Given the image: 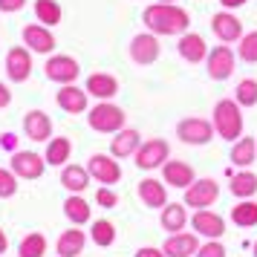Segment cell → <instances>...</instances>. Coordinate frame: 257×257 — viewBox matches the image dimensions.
I'll return each mask as SVG.
<instances>
[{"label": "cell", "mask_w": 257, "mask_h": 257, "mask_svg": "<svg viewBox=\"0 0 257 257\" xmlns=\"http://www.w3.org/2000/svg\"><path fill=\"white\" fill-rule=\"evenodd\" d=\"M142 24L148 26V32L153 35H182L188 26H191V15L176 6V3H153L142 12Z\"/></svg>", "instance_id": "obj_1"}, {"label": "cell", "mask_w": 257, "mask_h": 257, "mask_svg": "<svg viewBox=\"0 0 257 257\" xmlns=\"http://www.w3.org/2000/svg\"><path fill=\"white\" fill-rule=\"evenodd\" d=\"M211 124H214V133L225 142H237L243 136V107L237 104L234 98H220L214 104V113H211Z\"/></svg>", "instance_id": "obj_2"}, {"label": "cell", "mask_w": 257, "mask_h": 257, "mask_svg": "<svg viewBox=\"0 0 257 257\" xmlns=\"http://www.w3.org/2000/svg\"><path fill=\"white\" fill-rule=\"evenodd\" d=\"M124 121H127L124 110L116 107L113 101H98V104L90 107V113H87V124H90V130H95V133H107V136L118 133V130L124 127Z\"/></svg>", "instance_id": "obj_3"}, {"label": "cell", "mask_w": 257, "mask_h": 257, "mask_svg": "<svg viewBox=\"0 0 257 257\" xmlns=\"http://www.w3.org/2000/svg\"><path fill=\"white\" fill-rule=\"evenodd\" d=\"M176 136L179 142L185 145H208L217 133H214V124L211 118H202V116H188L176 124Z\"/></svg>", "instance_id": "obj_4"}, {"label": "cell", "mask_w": 257, "mask_h": 257, "mask_svg": "<svg viewBox=\"0 0 257 257\" xmlns=\"http://www.w3.org/2000/svg\"><path fill=\"white\" fill-rule=\"evenodd\" d=\"M182 199H185L188 208H211V205L220 199V185H217V179H211V176L194 179V182L185 188V197Z\"/></svg>", "instance_id": "obj_5"}, {"label": "cell", "mask_w": 257, "mask_h": 257, "mask_svg": "<svg viewBox=\"0 0 257 257\" xmlns=\"http://www.w3.org/2000/svg\"><path fill=\"white\" fill-rule=\"evenodd\" d=\"M168 159H171V145L165 139H148L136 151V168L142 171H159Z\"/></svg>", "instance_id": "obj_6"}, {"label": "cell", "mask_w": 257, "mask_h": 257, "mask_svg": "<svg viewBox=\"0 0 257 257\" xmlns=\"http://www.w3.org/2000/svg\"><path fill=\"white\" fill-rule=\"evenodd\" d=\"M87 171L101 185H116L118 179H121V165L116 162L113 153H93L87 159Z\"/></svg>", "instance_id": "obj_7"}, {"label": "cell", "mask_w": 257, "mask_h": 257, "mask_svg": "<svg viewBox=\"0 0 257 257\" xmlns=\"http://www.w3.org/2000/svg\"><path fill=\"white\" fill-rule=\"evenodd\" d=\"M44 75L55 84H75L81 75V67L70 55H49L47 64H44Z\"/></svg>", "instance_id": "obj_8"}, {"label": "cell", "mask_w": 257, "mask_h": 257, "mask_svg": "<svg viewBox=\"0 0 257 257\" xmlns=\"http://www.w3.org/2000/svg\"><path fill=\"white\" fill-rule=\"evenodd\" d=\"M234 67H237V55L231 52L228 44L208 49V55H205V70H208V75L214 81H225L234 72Z\"/></svg>", "instance_id": "obj_9"}, {"label": "cell", "mask_w": 257, "mask_h": 257, "mask_svg": "<svg viewBox=\"0 0 257 257\" xmlns=\"http://www.w3.org/2000/svg\"><path fill=\"white\" fill-rule=\"evenodd\" d=\"M9 168L15 171V176L18 179H41L44 176V168H47V159L41 156V153L35 151H18L12 153V159H9Z\"/></svg>", "instance_id": "obj_10"}, {"label": "cell", "mask_w": 257, "mask_h": 257, "mask_svg": "<svg viewBox=\"0 0 257 257\" xmlns=\"http://www.w3.org/2000/svg\"><path fill=\"white\" fill-rule=\"evenodd\" d=\"M162 55V47H159V35H153V32H142L130 41V61L133 64H142V67H148L153 61Z\"/></svg>", "instance_id": "obj_11"}, {"label": "cell", "mask_w": 257, "mask_h": 257, "mask_svg": "<svg viewBox=\"0 0 257 257\" xmlns=\"http://www.w3.org/2000/svg\"><path fill=\"white\" fill-rule=\"evenodd\" d=\"M6 75L15 84L29 81V75H32V49H26V47L9 49L6 52Z\"/></svg>", "instance_id": "obj_12"}, {"label": "cell", "mask_w": 257, "mask_h": 257, "mask_svg": "<svg viewBox=\"0 0 257 257\" xmlns=\"http://www.w3.org/2000/svg\"><path fill=\"white\" fill-rule=\"evenodd\" d=\"M191 228L205 240H220L225 234V220L211 208H197V214L191 217Z\"/></svg>", "instance_id": "obj_13"}, {"label": "cell", "mask_w": 257, "mask_h": 257, "mask_svg": "<svg viewBox=\"0 0 257 257\" xmlns=\"http://www.w3.org/2000/svg\"><path fill=\"white\" fill-rule=\"evenodd\" d=\"M55 104L70 116H81V113H87L90 95H87V90L75 87V84H61V90L55 93Z\"/></svg>", "instance_id": "obj_14"}, {"label": "cell", "mask_w": 257, "mask_h": 257, "mask_svg": "<svg viewBox=\"0 0 257 257\" xmlns=\"http://www.w3.org/2000/svg\"><path fill=\"white\" fill-rule=\"evenodd\" d=\"M24 47L38 55H52L55 52V35L44 24H26L24 26Z\"/></svg>", "instance_id": "obj_15"}, {"label": "cell", "mask_w": 257, "mask_h": 257, "mask_svg": "<svg viewBox=\"0 0 257 257\" xmlns=\"http://www.w3.org/2000/svg\"><path fill=\"white\" fill-rule=\"evenodd\" d=\"M211 32L220 38V44H237L243 38V24L228 9H222V12H217L211 18Z\"/></svg>", "instance_id": "obj_16"}, {"label": "cell", "mask_w": 257, "mask_h": 257, "mask_svg": "<svg viewBox=\"0 0 257 257\" xmlns=\"http://www.w3.org/2000/svg\"><path fill=\"white\" fill-rule=\"evenodd\" d=\"M194 179H197L194 168H191L188 162H182V159H168V162L162 165V182L168 188H179V191H185Z\"/></svg>", "instance_id": "obj_17"}, {"label": "cell", "mask_w": 257, "mask_h": 257, "mask_svg": "<svg viewBox=\"0 0 257 257\" xmlns=\"http://www.w3.org/2000/svg\"><path fill=\"white\" fill-rule=\"evenodd\" d=\"M199 248V234L197 231H176V234H168L162 251L168 257H194Z\"/></svg>", "instance_id": "obj_18"}, {"label": "cell", "mask_w": 257, "mask_h": 257, "mask_svg": "<svg viewBox=\"0 0 257 257\" xmlns=\"http://www.w3.org/2000/svg\"><path fill=\"white\" fill-rule=\"evenodd\" d=\"M24 133L29 142H49L52 139V118L47 110H29L24 116Z\"/></svg>", "instance_id": "obj_19"}, {"label": "cell", "mask_w": 257, "mask_h": 257, "mask_svg": "<svg viewBox=\"0 0 257 257\" xmlns=\"http://www.w3.org/2000/svg\"><path fill=\"white\" fill-rule=\"evenodd\" d=\"M176 52H179V58L188 61V64H199V61H205V55H208V44H205V38L197 35V32H182L179 44H176Z\"/></svg>", "instance_id": "obj_20"}, {"label": "cell", "mask_w": 257, "mask_h": 257, "mask_svg": "<svg viewBox=\"0 0 257 257\" xmlns=\"http://www.w3.org/2000/svg\"><path fill=\"white\" fill-rule=\"evenodd\" d=\"M139 145H142L139 130L121 127L118 133H113V139H110V153H113L116 159H127V156H136Z\"/></svg>", "instance_id": "obj_21"}, {"label": "cell", "mask_w": 257, "mask_h": 257, "mask_svg": "<svg viewBox=\"0 0 257 257\" xmlns=\"http://www.w3.org/2000/svg\"><path fill=\"white\" fill-rule=\"evenodd\" d=\"M84 90H87V95H93L98 101H110L118 93V81L110 72H93L87 78V84H84Z\"/></svg>", "instance_id": "obj_22"}, {"label": "cell", "mask_w": 257, "mask_h": 257, "mask_svg": "<svg viewBox=\"0 0 257 257\" xmlns=\"http://www.w3.org/2000/svg\"><path fill=\"white\" fill-rule=\"evenodd\" d=\"M139 199L148 208H165L168 205V185L153 176H145L139 182Z\"/></svg>", "instance_id": "obj_23"}, {"label": "cell", "mask_w": 257, "mask_h": 257, "mask_svg": "<svg viewBox=\"0 0 257 257\" xmlns=\"http://www.w3.org/2000/svg\"><path fill=\"white\" fill-rule=\"evenodd\" d=\"M228 191L237 199H251L257 194V174L248 168H240L237 174L228 176Z\"/></svg>", "instance_id": "obj_24"}, {"label": "cell", "mask_w": 257, "mask_h": 257, "mask_svg": "<svg viewBox=\"0 0 257 257\" xmlns=\"http://www.w3.org/2000/svg\"><path fill=\"white\" fill-rule=\"evenodd\" d=\"M84 245H87V234L75 225V228H67V231L58 237V243H55V254L58 257H78L84 251Z\"/></svg>", "instance_id": "obj_25"}, {"label": "cell", "mask_w": 257, "mask_h": 257, "mask_svg": "<svg viewBox=\"0 0 257 257\" xmlns=\"http://www.w3.org/2000/svg\"><path fill=\"white\" fill-rule=\"evenodd\" d=\"M61 185L70 194H84L90 188V171L84 165H64L61 168Z\"/></svg>", "instance_id": "obj_26"}, {"label": "cell", "mask_w": 257, "mask_h": 257, "mask_svg": "<svg viewBox=\"0 0 257 257\" xmlns=\"http://www.w3.org/2000/svg\"><path fill=\"white\" fill-rule=\"evenodd\" d=\"M159 222H162V228L168 234H176V231H185L188 225V205L182 202H168L159 214Z\"/></svg>", "instance_id": "obj_27"}, {"label": "cell", "mask_w": 257, "mask_h": 257, "mask_svg": "<svg viewBox=\"0 0 257 257\" xmlns=\"http://www.w3.org/2000/svg\"><path fill=\"white\" fill-rule=\"evenodd\" d=\"M70 156H72V142L67 139V136H52V139L47 142V151H44L47 165L64 168V165L70 162Z\"/></svg>", "instance_id": "obj_28"}, {"label": "cell", "mask_w": 257, "mask_h": 257, "mask_svg": "<svg viewBox=\"0 0 257 257\" xmlns=\"http://www.w3.org/2000/svg\"><path fill=\"white\" fill-rule=\"evenodd\" d=\"M257 159V139L251 136H240L231 145V162L237 168H251V162Z\"/></svg>", "instance_id": "obj_29"}, {"label": "cell", "mask_w": 257, "mask_h": 257, "mask_svg": "<svg viewBox=\"0 0 257 257\" xmlns=\"http://www.w3.org/2000/svg\"><path fill=\"white\" fill-rule=\"evenodd\" d=\"M90 202L81 197V194H72V197H67V202H64V214H67V220L72 222V225H84V222H90Z\"/></svg>", "instance_id": "obj_30"}, {"label": "cell", "mask_w": 257, "mask_h": 257, "mask_svg": "<svg viewBox=\"0 0 257 257\" xmlns=\"http://www.w3.org/2000/svg\"><path fill=\"white\" fill-rule=\"evenodd\" d=\"M231 222L237 228H251V225H257V202L254 199H240L231 208Z\"/></svg>", "instance_id": "obj_31"}, {"label": "cell", "mask_w": 257, "mask_h": 257, "mask_svg": "<svg viewBox=\"0 0 257 257\" xmlns=\"http://www.w3.org/2000/svg\"><path fill=\"white\" fill-rule=\"evenodd\" d=\"M35 18L44 26H58L64 18V9L58 0H35Z\"/></svg>", "instance_id": "obj_32"}, {"label": "cell", "mask_w": 257, "mask_h": 257, "mask_svg": "<svg viewBox=\"0 0 257 257\" xmlns=\"http://www.w3.org/2000/svg\"><path fill=\"white\" fill-rule=\"evenodd\" d=\"M47 254V237L41 231H29L18 245V257H44Z\"/></svg>", "instance_id": "obj_33"}, {"label": "cell", "mask_w": 257, "mask_h": 257, "mask_svg": "<svg viewBox=\"0 0 257 257\" xmlns=\"http://www.w3.org/2000/svg\"><path fill=\"white\" fill-rule=\"evenodd\" d=\"M90 240H93L98 248H107V245L116 243V225L110 220H95L90 225Z\"/></svg>", "instance_id": "obj_34"}, {"label": "cell", "mask_w": 257, "mask_h": 257, "mask_svg": "<svg viewBox=\"0 0 257 257\" xmlns=\"http://www.w3.org/2000/svg\"><path fill=\"white\" fill-rule=\"evenodd\" d=\"M234 101L240 107H254L257 104V81L254 78H243L234 90Z\"/></svg>", "instance_id": "obj_35"}, {"label": "cell", "mask_w": 257, "mask_h": 257, "mask_svg": "<svg viewBox=\"0 0 257 257\" xmlns=\"http://www.w3.org/2000/svg\"><path fill=\"white\" fill-rule=\"evenodd\" d=\"M237 58L245 61V64H257V32H248L237 41Z\"/></svg>", "instance_id": "obj_36"}, {"label": "cell", "mask_w": 257, "mask_h": 257, "mask_svg": "<svg viewBox=\"0 0 257 257\" xmlns=\"http://www.w3.org/2000/svg\"><path fill=\"white\" fill-rule=\"evenodd\" d=\"M18 194V176L12 168H0V199H9Z\"/></svg>", "instance_id": "obj_37"}, {"label": "cell", "mask_w": 257, "mask_h": 257, "mask_svg": "<svg viewBox=\"0 0 257 257\" xmlns=\"http://www.w3.org/2000/svg\"><path fill=\"white\" fill-rule=\"evenodd\" d=\"M95 202H98L101 208H116L118 205V194L110 185H101L98 191H95Z\"/></svg>", "instance_id": "obj_38"}, {"label": "cell", "mask_w": 257, "mask_h": 257, "mask_svg": "<svg viewBox=\"0 0 257 257\" xmlns=\"http://www.w3.org/2000/svg\"><path fill=\"white\" fill-rule=\"evenodd\" d=\"M225 254L228 251H225V245L220 240H205V245H199L194 257H225Z\"/></svg>", "instance_id": "obj_39"}, {"label": "cell", "mask_w": 257, "mask_h": 257, "mask_svg": "<svg viewBox=\"0 0 257 257\" xmlns=\"http://www.w3.org/2000/svg\"><path fill=\"white\" fill-rule=\"evenodd\" d=\"M26 6V0H0V12L12 15V12H21Z\"/></svg>", "instance_id": "obj_40"}, {"label": "cell", "mask_w": 257, "mask_h": 257, "mask_svg": "<svg viewBox=\"0 0 257 257\" xmlns=\"http://www.w3.org/2000/svg\"><path fill=\"white\" fill-rule=\"evenodd\" d=\"M0 148L9 151V153H15L18 151V136H15V133H0Z\"/></svg>", "instance_id": "obj_41"}, {"label": "cell", "mask_w": 257, "mask_h": 257, "mask_svg": "<svg viewBox=\"0 0 257 257\" xmlns=\"http://www.w3.org/2000/svg\"><path fill=\"white\" fill-rule=\"evenodd\" d=\"M136 257H168V254L156 245H142V248H136Z\"/></svg>", "instance_id": "obj_42"}, {"label": "cell", "mask_w": 257, "mask_h": 257, "mask_svg": "<svg viewBox=\"0 0 257 257\" xmlns=\"http://www.w3.org/2000/svg\"><path fill=\"white\" fill-rule=\"evenodd\" d=\"M9 104H12V90L0 81V110H3V107H9Z\"/></svg>", "instance_id": "obj_43"}, {"label": "cell", "mask_w": 257, "mask_h": 257, "mask_svg": "<svg viewBox=\"0 0 257 257\" xmlns=\"http://www.w3.org/2000/svg\"><path fill=\"white\" fill-rule=\"evenodd\" d=\"M222 9H237V6H245V0H220Z\"/></svg>", "instance_id": "obj_44"}, {"label": "cell", "mask_w": 257, "mask_h": 257, "mask_svg": "<svg viewBox=\"0 0 257 257\" xmlns=\"http://www.w3.org/2000/svg\"><path fill=\"white\" fill-rule=\"evenodd\" d=\"M6 248H9V237H6L3 228H0V254H6Z\"/></svg>", "instance_id": "obj_45"}, {"label": "cell", "mask_w": 257, "mask_h": 257, "mask_svg": "<svg viewBox=\"0 0 257 257\" xmlns=\"http://www.w3.org/2000/svg\"><path fill=\"white\" fill-rule=\"evenodd\" d=\"M251 254H254V257H257V240H254V245H251Z\"/></svg>", "instance_id": "obj_46"}, {"label": "cell", "mask_w": 257, "mask_h": 257, "mask_svg": "<svg viewBox=\"0 0 257 257\" xmlns=\"http://www.w3.org/2000/svg\"><path fill=\"white\" fill-rule=\"evenodd\" d=\"M159 3H174V0H159Z\"/></svg>", "instance_id": "obj_47"}]
</instances>
